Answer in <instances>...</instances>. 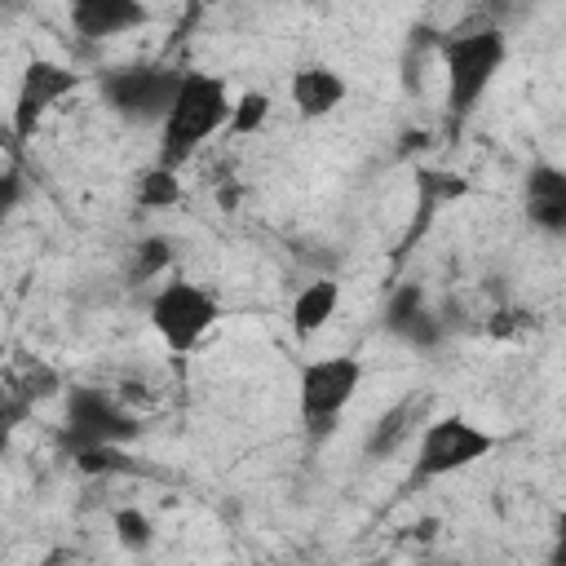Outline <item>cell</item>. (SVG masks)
Segmentation results:
<instances>
[{
	"mask_svg": "<svg viewBox=\"0 0 566 566\" xmlns=\"http://www.w3.org/2000/svg\"><path fill=\"white\" fill-rule=\"evenodd\" d=\"M230 102L234 97H230L221 75H212V71H181L172 106H168V115L159 124V155H155V164L177 172L208 137L226 133Z\"/></svg>",
	"mask_w": 566,
	"mask_h": 566,
	"instance_id": "6da1fadb",
	"label": "cell"
},
{
	"mask_svg": "<svg viewBox=\"0 0 566 566\" xmlns=\"http://www.w3.org/2000/svg\"><path fill=\"white\" fill-rule=\"evenodd\" d=\"M509 62V35L500 27H478L442 40V75H447V111L469 115L495 75Z\"/></svg>",
	"mask_w": 566,
	"mask_h": 566,
	"instance_id": "7a4b0ae2",
	"label": "cell"
},
{
	"mask_svg": "<svg viewBox=\"0 0 566 566\" xmlns=\"http://www.w3.org/2000/svg\"><path fill=\"white\" fill-rule=\"evenodd\" d=\"M142 433V420L106 389L97 385H71L62 389V447L88 451V447H128Z\"/></svg>",
	"mask_w": 566,
	"mask_h": 566,
	"instance_id": "3957f363",
	"label": "cell"
},
{
	"mask_svg": "<svg viewBox=\"0 0 566 566\" xmlns=\"http://www.w3.org/2000/svg\"><path fill=\"white\" fill-rule=\"evenodd\" d=\"M500 447V438L491 429H482L478 420L451 411V416H438L420 429V447H416V469L411 478L416 482H433V478H447V473H460V469H473L478 460H486L491 451Z\"/></svg>",
	"mask_w": 566,
	"mask_h": 566,
	"instance_id": "277c9868",
	"label": "cell"
},
{
	"mask_svg": "<svg viewBox=\"0 0 566 566\" xmlns=\"http://www.w3.org/2000/svg\"><path fill=\"white\" fill-rule=\"evenodd\" d=\"M146 318H150L155 336H159L172 354H190V349H199V340H203V336L212 332V323L221 318V301H217L208 287L190 283V279H168V283L150 296Z\"/></svg>",
	"mask_w": 566,
	"mask_h": 566,
	"instance_id": "5b68a950",
	"label": "cell"
},
{
	"mask_svg": "<svg viewBox=\"0 0 566 566\" xmlns=\"http://www.w3.org/2000/svg\"><path fill=\"white\" fill-rule=\"evenodd\" d=\"M363 385V363L354 354H327L301 367L296 380V411L305 429H332L336 416L354 402Z\"/></svg>",
	"mask_w": 566,
	"mask_h": 566,
	"instance_id": "8992f818",
	"label": "cell"
},
{
	"mask_svg": "<svg viewBox=\"0 0 566 566\" xmlns=\"http://www.w3.org/2000/svg\"><path fill=\"white\" fill-rule=\"evenodd\" d=\"M80 88V71L57 62V57H27L22 62V75H18V88H13V106H9V133L13 142H31L44 124V115L71 97Z\"/></svg>",
	"mask_w": 566,
	"mask_h": 566,
	"instance_id": "52a82bcc",
	"label": "cell"
},
{
	"mask_svg": "<svg viewBox=\"0 0 566 566\" xmlns=\"http://www.w3.org/2000/svg\"><path fill=\"white\" fill-rule=\"evenodd\" d=\"M181 71L172 66H115L102 75L106 106L128 124H164Z\"/></svg>",
	"mask_w": 566,
	"mask_h": 566,
	"instance_id": "ba28073f",
	"label": "cell"
},
{
	"mask_svg": "<svg viewBox=\"0 0 566 566\" xmlns=\"http://www.w3.org/2000/svg\"><path fill=\"white\" fill-rule=\"evenodd\" d=\"M75 35L84 40H111V35H128L137 27L150 22V9L142 0H75L66 9Z\"/></svg>",
	"mask_w": 566,
	"mask_h": 566,
	"instance_id": "9c48e42d",
	"label": "cell"
},
{
	"mask_svg": "<svg viewBox=\"0 0 566 566\" xmlns=\"http://www.w3.org/2000/svg\"><path fill=\"white\" fill-rule=\"evenodd\" d=\"M345 93H349L345 75L332 71V66H323V62L296 66L292 80H287V97H292V106H296L301 119H327L345 102Z\"/></svg>",
	"mask_w": 566,
	"mask_h": 566,
	"instance_id": "30bf717a",
	"label": "cell"
},
{
	"mask_svg": "<svg viewBox=\"0 0 566 566\" xmlns=\"http://www.w3.org/2000/svg\"><path fill=\"white\" fill-rule=\"evenodd\" d=\"M526 217L544 234H566V172L557 164H535L526 172Z\"/></svg>",
	"mask_w": 566,
	"mask_h": 566,
	"instance_id": "8fae6325",
	"label": "cell"
},
{
	"mask_svg": "<svg viewBox=\"0 0 566 566\" xmlns=\"http://www.w3.org/2000/svg\"><path fill=\"white\" fill-rule=\"evenodd\" d=\"M336 310H340V283H336V279H314V283H305V287L292 296V310H287L292 336H296V340L318 336V332L336 318Z\"/></svg>",
	"mask_w": 566,
	"mask_h": 566,
	"instance_id": "7c38bea8",
	"label": "cell"
},
{
	"mask_svg": "<svg viewBox=\"0 0 566 566\" xmlns=\"http://www.w3.org/2000/svg\"><path fill=\"white\" fill-rule=\"evenodd\" d=\"M0 385L13 389V394H18L22 402H31V407H40V402H49V398L62 394V376H57L44 358H35V354H27V349H18V358L0 371Z\"/></svg>",
	"mask_w": 566,
	"mask_h": 566,
	"instance_id": "4fadbf2b",
	"label": "cell"
},
{
	"mask_svg": "<svg viewBox=\"0 0 566 566\" xmlns=\"http://www.w3.org/2000/svg\"><path fill=\"white\" fill-rule=\"evenodd\" d=\"M133 199H137V208H146V212H159V208H177V203L186 199V186H181V177H177L172 168H159V164H150V168H142V172H137Z\"/></svg>",
	"mask_w": 566,
	"mask_h": 566,
	"instance_id": "5bb4252c",
	"label": "cell"
},
{
	"mask_svg": "<svg viewBox=\"0 0 566 566\" xmlns=\"http://www.w3.org/2000/svg\"><path fill=\"white\" fill-rule=\"evenodd\" d=\"M464 190H469L464 177H455V172H438V168H420V172H416V195H420L416 212H420V221L429 226V217H433L442 203L460 199Z\"/></svg>",
	"mask_w": 566,
	"mask_h": 566,
	"instance_id": "9a60e30c",
	"label": "cell"
},
{
	"mask_svg": "<svg viewBox=\"0 0 566 566\" xmlns=\"http://www.w3.org/2000/svg\"><path fill=\"white\" fill-rule=\"evenodd\" d=\"M172 265V239L168 234H146L133 243V256H128V279L133 283H150L155 274H164Z\"/></svg>",
	"mask_w": 566,
	"mask_h": 566,
	"instance_id": "2e32d148",
	"label": "cell"
},
{
	"mask_svg": "<svg viewBox=\"0 0 566 566\" xmlns=\"http://www.w3.org/2000/svg\"><path fill=\"white\" fill-rule=\"evenodd\" d=\"M429 310V301H424V287H416V283H402V287H394V296H389V305H385V327H389V336H407L416 323H420V314Z\"/></svg>",
	"mask_w": 566,
	"mask_h": 566,
	"instance_id": "e0dca14e",
	"label": "cell"
},
{
	"mask_svg": "<svg viewBox=\"0 0 566 566\" xmlns=\"http://www.w3.org/2000/svg\"><path fill=\"white\" fill-rule=\"evenodd\" d=\"M265 119H270V93L248 88V93H239V97L230 102L226 133H230V137H252V133H261V128H265Z\"/></svg>",
	"mask_w": 566,
	"mask_h": 566,
	"instance_id": "ac0fdd59",
	"label": "cell"
},
{
	"mask_svg": "<svg viewBox=\"0 0 566 566\" xmlns=\"http://www.w3.org/2000/svg\"><path fill=\"white\" fill-rule=\"evenodd\" d=\"M411 402H402V407H394V411H385L376 424H371V433H367V455L371 460H385V455H394L398 451V442L407 438V429H411Z\"/></svg>",
	"mask_w": 566,
	"mask_h": 566,
	"instance_id": "d6986e66",
	"label": "cell"
},
{
	"mask_svg": "<svg viewBox=\"0 0 566 566\" xmlns=\"http://www.w3.org/2000/svg\"><path fill=\"white\" fill-rule=\"evenodd\" d=\"M111 531H115V544H119L124 553H146V548L155 544V522H150V513H142V509H133V504H124V509L111 513Z\"/></svg>",
	"mask_w": 566,
	"mask_h": 566,
	"instance_id": "ffe728a7",
	"label": "cell"
},
{
	"mask_svg": "<svg viewBox=\"0 0 566 566\" xmlns=\"http://www.w3.org/2000/svg\"><path fill=\"white\" fill-rule=\"evenodd\" d=\"M71 464L80 473H88V478H102V473L111 478V473H133L137 469V460L124 447H88V451H75Z\"/></svg>",
	"mask_w": 566,
	"mask_h": 566,
	"instance_id": "44dd1931",
	"label": "cell"
},
{
	"mask_svg": "<svg viewBox=\"0 0 566 566\" xmlns=\"http://www.w3.org/2000/svg\"><path fill=\"white\" fill-rule=\"evenodd\" d=\"M526 327H535V314L531 310H517V305H504V310H495L486 318V336H495V340H513Z\"/></svg>",
	"mask_w": 566,
	"mask_h": 566,
	"instance_id": "7402d4cb",
	"label": "cell"
},
{
	"mask_svg": "<svg viewBox=\"0 0 566 566\" xmlns=\"http://www.w3.org/2000/svg\"><path fill=\"white\" fill-rule=\"evenodd\" d=\"M31 411H35L31 402H22L13 389H4V385H0V455H4L9 438L18 433V424H27V416H31Z\"/></svg>",
	"mask_w": 566,
	"mask_h": 566,
	"instance_id": "603a6c76",
	"label": "cell"
},
{
	"mask_svg": "<svg viewBox=\"0 0 566 566\" xmlns=\"http://www.w3.org/2000/svg\"><path fill=\"white\" fill-rule=\"evenodd\" d=\"M22 195H27V190H22V177H18L13 168H0V221L22 203Z\"/></svg>",
	"mask_w": 566,
	"mask_h": 566,
	"instance_id": "cb8c5ba5",
	"label": "cell"
},
{
	"mask_svg": "<svg viewBox=\"0 0 566 566\" xmlns=\"http://www.w3.org/2000/svg\"><path fill=\"white\" fill-rule=\"evenodd\" d=\"M212 566H234V562H212Z\"/></svg>",
	"mask_w": 566,
	"mask_h": 566,
	"instance_id": "d4e9b609",
	"label": "cell"
}]
</instances>
